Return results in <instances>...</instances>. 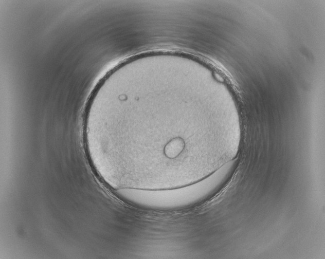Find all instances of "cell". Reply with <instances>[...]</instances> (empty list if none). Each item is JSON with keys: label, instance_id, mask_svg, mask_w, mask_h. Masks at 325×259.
<instances>
[{"label": "cell", "instance_id": "6da1fadb", "mask_svg": "<svg viewBox=\"0 0 325 259\" xmlns=\"http://www.w3.org/2000/svg\"><path fill=\"white\" fill-rule=\"evenodd\" d=\"M233 167L225 164L206 177L184 186L165 189L129 188L125 200L146 209L170 210L199 203L218 191L230 178Z\"/></svg>", "mask_w": 325, "mask_h": 259}]
</instances>
